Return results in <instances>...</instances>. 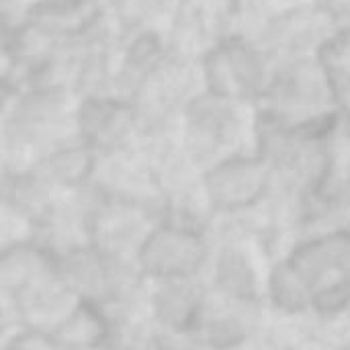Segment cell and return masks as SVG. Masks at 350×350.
<instances>
[{
    "label": "cell",
    "instance_id": "7a4b0ae2",
    "mask_svg": "<svg viewBox=\"0 0 350 350\" xmlns=\"http://www.w3.org/2000/svg\"><path fill=\"white\" fill-rule=\"evenodd\" d=\"M90 2H98V0H90Z\"/></svg>",
    "mask_w": 350,
    "mask_h": 350
},
{
    "label": "cell",
    "instance_id": "6da1fadb",
    "mask_svg": "<svg viewBox=\"0 0 350 350\" xmlns=\"http://www.w3.org/2000/svg\"><path fill=\"white\" fill-rule=\"evenodd\" d=\"M330 6L334 8L336 14L350 18V0H330Z\"/></svg>",
    "mask_w": 350,
    "mask_h": 350
}]
</instances>
